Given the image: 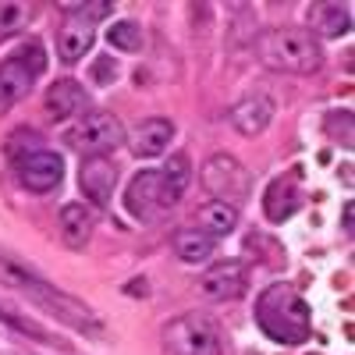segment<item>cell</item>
Masks as SVG:
<instances>
[{"instance_id":"19","label":"cell","mask_w":355,"mask_h":355,"mask_svg":"<svg viewBox=\"0 0 355 355\" xmlns=\"http://www.w3.org/2000/svg\"><path fill=\"white\" fill-rule=\"evenodd\" d=\"M309 33L320 40H341L352 33V8L348 4H320L313 11V28Z\"/></svg>"},{"instance_id":"9","label":"cell","mask_w":355,"mask_h":355,"mask_svg":"<svg viewBox=\"0 0 355 355\" xmlns=\"http://www.w3.org/2000/svg\"><path fill=\"white\" fill-rule=\"evenodd\" d=\"M125 210L132 214V220L139 224H153L164 210V196H160V171L146 167L139 171L132 182L125 185Z\"/></svg>"},{"instance_id":"4","label":"cell","mask_w":355,"mask_h":355,"mask_svg":"<svg viewBox=\"0 0 355 355\" xmlns=\"http://www.w3.org/2000/svg\"><path fill=\"white\" fill-rule=\"evenodd\" d=\"M43 71H46L43 43L28 40L15 53H8L4 61H0V114H8L21 100H28V93L36 89V82H40Z\"/></svg>"},{"instance_id":"11","label":"cell","mask_w":355,"mask_h":355,"mask_svg":"<svg viewBox=\"0 0 355 355\" xmlns=\"http://www.w3.org/2000/svg\"><path fill=\"white\" fill-rule=\"evenodd\" d=\"M174 132L178 128H174L171 117H146V121H139L132 128V135H125V142L135 157H164Z\"/></svg>"},{"instance_id":"8","label":"cell","mask_w":355,"mask_h":355,"mask_svg":"<svg viewBox=\"0 0 355 355\" xmlns=\"http://www.w3.org/2000/svg\"><path fill=\"white\" fill-rule=\"evenodd\" d=\"M199 291L210 302H239L249 291V270L242 259H220L210 270H202L199 277Z\"/></svg>"},{"instance_id":"18","label":"cell","mask_w":355,"mask_h":355,"mask_svg":"<svg viewBox=\"0 0 355 355\" xmlns=\"http://www.w3.org/2000/svg\"><path fill=\"white\" fill-rule=\"evenodd\" d=\"M171 245H174V252H178V259H182V263L199 266V263H206V259L214 256L217 239H214V234H206V231H199V227H178Z\"/></svg>"},{"instance_id":"15","label":"cell","mask_w":355,"mask_h":355,"mask_svg":"<svg viewBox=\"0 0 355 355\" xmlns=\"http://www.w3.org/2000/svg\"><path fill=\"white\" fill-rule=\"evenodd\" d=\"M160 171V196H164V210H171L174 202H182L185 199V192H189V185H192V160H189V153H171L167 160H164V167H157Z\"/></svg>"},{"instance_id":"21","label":"cell","mask_w":355,"mask_h":355,"mask_svg":"<svg viewBox=\"0 0 355 355\" xmlns=\"http://www.w3.org/2000/svg\"><path fill=\"white\" fill-rule=\"evenodd\" d=\"M28 21H33V8H28V4H18V0H0V40L21 33Z\"/></svg>"},{"instance_id":"16","label":"cell","mask_w":355,"mask_h":355,"mask_svg":"<svg viewBox=\"0 0 355 355\" xmlns=\"http://www.w3.org/2000/svg\"><path fill=\"white\" fill-rule=\"evenodd\" d=\"M299 206H302V192H299V185H295L291 178H274V182L266 185V196H263L266 220L281 224V220H288L295 210H299Z\"/></svg>"},{"instance_id":"7","label":"cell","mask_w":355,"mask_h":355,"mask_svg":"<svg viewBox=\"0 0 355 355\" xmlns=\"http://www.w3.org/2000/svg\"><path fill=\"white\" fill-rule=\"evenodd\" d=\"M18 182L25 192L46 196L53 189H61L64 182V157L53 150H33L18 157Z\"/></svg>"},{"instance_id":"6","label":"cell","mask_w":355,"mask_h":355,"mask_svg":"<svg viewBox=\"0 0 355 355\" xmlns=\"http://www.w3.org/2000/svg\"><path fill=\"white\" fill-rule=\"evenodd\" d=\"M199 182L217 202H227V206H234V210L252 196V174L231 153H214L199 167Z\"/></svg>"},{"instance_id":"14","label":"cell","mask_w":355,"mask_h":355,"mask_svg":"<svg viewBox=\"0 0 355 355\" xmlns=\"http://www.w3.org/2000/svg\"><path fill=\"white\" fill-rule=\"evenodd\" d=\"M227 121L239 128L242 135H259V132L270 128V121H274V100L263 96V93L242 96L239 103L227 110Z\"/></svg>"},{"instance_id":"20","label":"cell","mask_w":355,"mask_h":355,"mask_svg":"<svg viewBox=\"0 0 355 355\" xmlns=\"http://www.w3.org/2000/svg\"><path fill=\"white\" fill-rule=\"evenodd\" d=\"M196 227L206 231V234H214V239H224V234H231L234 227H239V210L227 202H202L199 210H196Z\"/></svg>"},{"instance_id":"13","label":"cell","mask_w":355,"mask_h":355,"mask_svg":"<svg viewBox=\"0 0 355 355\" xmlns=\"http://www.w3.org/2000/svg\"><path fill=\"white\" fill-rule=\"evenodd\" d=\"M93 43H96V25L78 15H68L61 21V33H57V57L64 64H78Z\"/></svg>"},{"instance_id":"23","label":"cell","mask_w":355,"mask_h":355,"mask_svg":"<svg viewBox=\"0 0 355 355\" xmlns=\"http://www.w3.org/2000/svg\"><path fill=\"white\" fill-rule=\"evenodd\" d=\"M323 125H327V135L334 142H341L345 150H352V110H331Z\"/></svg>"},{"instance_id":"12","label":"cell","mask_w":355,"mask_h":355,"mask_svg":"<svg viewBox=\"0 0 355 355\" xmlns=\"http://www.w3.org/2000/svg\"><path fill=\"white\" fill-rule=\"evenodd\" d=\"M89 93L85 85L75 82V78H57L50 89H46V114L53 121H68V117H82L89 114Z\"/></svg>"},{"instance_id":"2","label":"cell","mask_w":355,"mask_h":355,"mask_svg":"<svg viewBox=\"0 0 355 355\" xmlns=\"http://www.w3.org/2000/svg\"><path fill=\"white\" fill-rule=\"evenodd\" d=\"M256 57L266 71H281V75H316L323 64L320 40L302 25L266 28L256 40Z\"/></svg>"},{"instance_id":"1","label":"cell","mask_w":355,"mask_h":355,"mask_svg":"<svg viewBox=\"0 0 355 355\" xmlns=\"http://www.w3.org/2000/svg\"><path fill=\"white\" fill-rule=\"evenodd\" d=\"M252 320L274 345H284V348L306 345L309 334H313L309 302L299 295V288H291L288 281H274L256 295Z\"/></svg>"},{"instance_id":"24","label":"cell","mask_w":355,"mask_h":355,"mask_svg":"<svg viewBox=\"0 0 355 355\" xmlns=\"http://www.w3.org/2000/svg\"><path fill=\"white\" fill-rule=\"evenodd\" d=\"M93 78H96L100 85H110V82L117 78V64H110V57H100V61L93 64Z\"/></svg>"},{"instance_id":"25","label":"cell","mask_w":355,"mask_h":355,"mask_svg":"<svg viewBox=\"0 0 355 355\" xmlns=\"http://www.w3.org/2000/svg\"><path fill=\"white\" fill-rule=\"evenodd\" d=\"M352 210H355V206L345 202V234H352Z\"/></svg>"},{"instance_id":"17","label":"cell","mask_w":355,"mask_h":355,"mask_svg":"<svg viewBox=\"0 0 355 355\" xmlns=\"http://www.w3.org/2000/svg\"><path fill=\"white\" fill-rule=\"evenodd\" d=\"M93 227H96L93 206H85V202H64L61 206V234L71 249H85L89 239H93Z\"/></svg>"},{"instance_id":"10","label":"cell","mask_w":355,"mask_h":355,"mask_svg":"<svg viewBox=\"0 0 355 355\" xmlns=\"http://www.w3.org/2000/svg\"><path fill=\"white\" fill-rule=\"evenodd\" d=\"M114 185H117V164L110 157H89L82 160V171H78V189L85 196V202H93L96 210L110 202L114 196Z\"/></svg>"},{"instance_id":"3","label":"cell","mask_w":355,"mask_h":355,"mask_svg":"<svg viewBox=\"0 0 355 355\" xmlns=\"http://www.w3.org/2000/svg\"><path fill=\"white\" fill-rule=\"evenodd\" d=\"M164 355H224L220 323L206 313H182L164 323L160 331Z\"/></svg>"},{"instance_id":"5","label":"cell","mask_w":355,"mask_h":355,"mask_svg":"<svg viewBox=\"0 0 355 355\" xmlns=\"http://www.w3.org/2000/svg\"><path fill=\"white\" fill-rule=\"evenodd\" d=\"M121 142H125V125H121V117L110 114V110H89V114H82V121L75 128L64 132V146L82 153L85 160L89 157H107Z\"/></svg>"},{"instance_id":"22","label":"cell","mask_w":355,"mask_h":355,"mask_svg":"<svg viewBox=\"0 0 355 355\" xmlns=\"http://www.w3.org/2000/svg\"><path fill=\"white\" fill-rule=\"evenodd\" d=\"M107 43H110L114 50H121V53H135V50L142 46V28H139V21H132V18L114 21V25L107 28Z\"/></svg>"}]
</instances>
